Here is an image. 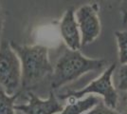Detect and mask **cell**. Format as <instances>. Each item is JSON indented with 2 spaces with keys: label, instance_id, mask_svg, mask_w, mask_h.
<instances>
[{
  "label": "cell",
  "instance_id": "cell-5",
  "mask_svg": "<svg viewBox=\"0 0 127 114\" xmlns=\"http://www.w3.org/2000/svg\"><path fill=\"white\" fill-rule=\"evenodd\" d=\"M97 4H85L75 11V18L81 33L82 47L94 42L101 33V21Z\"/></svg>",
  "mask_w": 127,
  "mask_h": 114
},
{
  "label": "cell",
  "instance_id": "cell-3",
  "mask_svg": "<svg viewBox=\"0 0 127 114\" xmlns=\"http://www.w3.org/2000/svg\"><path fill=\"white\" fill-rule=\"evenodd\" d=\"M22 83L21 62L10 42L0 44V86L6 93L12 95L19 91Z\"/></svg>",
  "mask_w": 127,
  "mask_h": 114
},
{
  "label": "cell",
  "instance_id": "cell-12",
  "mask_svg": "<svg viewBox=\"0 0 127 114\" xmlns=\"http://www.w3.org/2000/svg\"><path fill=\"white\" fill-rule=\"evenodd\" d=\"M84 114H121L118 111H116L114 109H111L107 107L105 104L103 103V100H101L99 103L93 107L88 111H86Z\"/></svg>",
  "mask_w": 127,
  "mask_h": 114
},
{
  "label": "cell",
  "instance_id": "cell-13",
  "mask_svg": "<svg viewBox=\"0 0 127 114\" xmlns=\"http://www.w3.org/2000/svg\"><path fill=\"white\" fill-rule=\"evenodd\" d=\"M120 11L122 13V23L126 24L127 23V0H122L121 2V7H120Z\"/></svg>",
  "mask_w": 127,
  "mask_h": 114
},
{
  "label": "cell",
  "instance_id": "cell-6",
  "mask_svg": "<svg viewBox=\"0 0 127 114\" xmlns=\"http://www.w3.org/2000/svg\"><path fill=\"white\" fill-rule=\"evenodd\" d=\"M28 104L15 105V109L23 114H58L63 110L64 105L58 101L53 91L48 99L43 100L32 91L27 93Z\"/></svg>",
  "mask_w": 127,
  "mask_h": 114
},
{
  "label": "cell",
  "instance_id": "cell-1",
  "mask_svg": "<svg viewBox=\"0 0 127 114\" xmlns=\"http://www.w3.org/2000/svg\"><path fill=\"white\" fill-rule=\"evenodd\" d=\"M104 59L87 58L80 50L68 48L60 55L51 74V88L58 89L64 85L77 80L82 75L90 71H101L105 67Z\"/></svg>",
  "mask_w": 127,
  "mask_h": 114
},
{
  "label": "cell",
  "instance_id": "cell-15",
  "mask_svg": "<svg viewBox=\"0 0 127 114\" xmlns=\"http://www.w3.org/2000/svg\"><path fill=\"white\" fill-rule=\"evenodd\" d=\"M16 111H17V110H16ZM17 114H23V113H22V112H20V111H17Z\"/></svg>",
  "mask_w": 127,
  "mask_h": 114
},
{
  "label": "cell",
  "instance_id": "cell-2",
  "mask_svg": "<svg viewBox=\"0 0 127 114\" xmlns=\"http://www.w3.org/2000/svg\"><path fill=\"white\" fill-rule=\"evenodd\" d=\"M21 62V87L29 88L47 76L51 75L53 67L48 57V48L42 45H19L10 42Z\"/></svg>",
  "mask_w": 127,
  "mask_h": 114
},
{
  "label": "cell",
  "instance_id": "cell-4",
  "mask_svg": "<svg viewBox=\"0 0 127 114\" xmlns=\"http://www.w3.org/2000/svg\"><path fill=\"white\" fill-rule=\"evenodd\" d=\"M116 64H112L101 73L100 77L89 83L84 88L62 94L59 96V99L61 100H67L68 98L81 99L87 94L95 93L102 97L103 103L107 107L116 109L118 105V93L113 85V80H112L113 72L116 70Z\"/></svg>",
  "mask_w": 127,
  "mask_h": 114
},
{
  "label": "cell",
  "instance_id": "cell-11",
  "mask_svg": "<svg viewBox=\"0 0 127 114\" xmlns=\"http://www.w3.org/2000/svg\"><path fill=\"white\" fill-rule=\"evenodd\" d=\"M118 51H119V62L121 65L127 64V30L115 32Z\"/></svg>",
  "mask_w": 127,
  "mask_h": 114
},
{
  "label": "cell",
  "instance_id": "cell-9",
  "mask_svg": "<svg viewBox=\"0 0 127 114\" xmlns=\"http://www.w3.org/2000/svg\"><path fill=\"white\" fill-rule=\"evenodd\" d=\"M21 92L10 95L3 89H0V114H17L15 109V102Z\"/></svg>",
  "mask_w": 127,
  "mask_h": 114
},
{
  "label": "cell",
  "instance_id": "cell-8",
  "mask_svg": "<svg viewBox=\"0 0 127 114\" xmlns=\"http://www.w3.org/2000/svg\"><path fill=\"white\" fill-rule=\"evenodd\" d=\"M68 104L64 107L63 110L58 114H84L88 111L101 100L95 95H87L85 98L73 99L68 98Z\"/></svg>",
  "mask_w": 127,
  "mask_h": 114
},
{
  "label": "cell",
  "instance_id": "cell-7",
  "mask_svg": "<svg viewBox=\"0 0 127 114\" xmlns=\"http://www.w3.org/2000/svg\"><path fill=\"white\" fill-rule=\"evenodd\" d=\"M59 29L66 47L73 50H80L82 48L81 33L75 18V10L73 7H70L64 11L60 21Z\"/></svg>",
  "mask_w": 127,
  "mask_h": 114
},
{
  "label": "cell",
  "instance_id": "cell-10",
  "mask_svg": "<svg viewBox=\"0 0 127 114\" xmlns=\"http://www.w3.org/2000/svg\"><path fill=\"white\" fill-rule=\"evenodd\" d=\"M113 85L117 90L127 91V64L121 65L113 72Z\"/></svg>",
  "mask_w": 127,
  "mask_h": 114
},
{
  "label": "cell",
  "instance_id": "cell-14",
  "mask_svg": "<svg viewBox=\"0 0 127 114\" xmlns=\"http://www.w3.org/2000/svg\"><path fill=\"white\" fill-rule=\"evenodd\" d=\"M2 32H3V16H2L1 10H0V44H1V42H2V39H1Z\"/></svg>",
  "mask_w": 127,
  "mask_h": 114
}]
</instances>
